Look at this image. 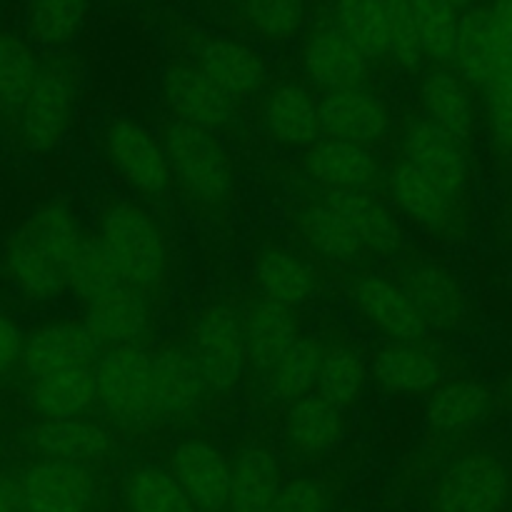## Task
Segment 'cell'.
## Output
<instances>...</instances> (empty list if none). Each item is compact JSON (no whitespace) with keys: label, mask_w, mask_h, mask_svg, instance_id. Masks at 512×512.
<instances>
[{"label":"cell","mask_w":512,"mask_h":512,"mask_svg":"<svg viewBox=\"0 0 512 512\" xmlns=\"http://www.w3.org/2000/svg\"><path fill=\"white\" fill-rule=\"evenodd\" d=\"M98 153L123 188L140 198H160L173 185L160 135L135 118H108L98 130Z\"/></svg>","instance_id":"277c9868"},{"label":"cell","mask_w":512,"mask_h":512,"mask_svg":"<svg viewBox=\"0 0 512 512\" xmlns=\"http://www.w3.org/2000/svg\"><path fill=\"white\" fill-rule=\"evenodd\" d=\"M245 340V355L258 370H268L278 358H283L295 340L300 338L298 320L293 318V310L283 308L278 303L258 298L245 308L240 315Z\"/></svg>","instance_id":"1f68e13d"},{"label":"cell","mask_w":512,"mask_h":512,"mask_svg":"<svg viewBox=\"0 0 512 512\" xmlns=\"http://www.w3.org/2000/svg\"><path fill=\"white\" fill-rule=\"evenodd\" d=\"M170 475L198 512H223L230 490V458L208 440H183L170 453Z\"/></svg>","instance_id":"44dd1931"},{"label":"cell","mask_w":512,"mask_h":512,"mask_svg":"<svg viewBox=\"0 0 512 512\" xmlns=\"http://www.w3.org/2000/svg\"><path fill=\"white\" fill-rule=\"evenodd\" d=\"M495 395L480 380H443L425 403V425L438 435H465L493 415Z\"/></svg>","instance_id":"f1b7e54d"},{"label":"cell","mask_w":512,"mask_h":512,"mask_svg":"<svg viewBox=\"0 0 512 512\" xmlns=\"http://www.w3.org/2000/svg\"><path fill=\"white\" fill-rule=\"evenodd\" d=\"M385 185L395 210L405 220L428 233H445L455 218V198L413 165L398 160L385 173Z\"/></svg>","instance_id":"4316f807"},{"label":"cell","mask_w":512,"mask_h":512,"mask_svg":"<svg viewBox=\"0 0 512 512\" xmlns=\"http://www.w3.org/2000/svg\"><path fill=\"white\" fill-rule=\"evenodd\" d=\"M190 60L238 103L260 95L268 88L270 70L263 55L243 40L230 38V35L203 38L195 45V53Z\"/></svg>","instance_id":"ac0fdd59"},{"label":"cell","mask_w":512,"mask_h":512,"mask_svg":"<svg viewBox=\"0 0 512 512\" xmlns=\"http://www.w3.org/2000/svg\"><path fill=\"white\" fill-rule=\"evenodd\" d=\"M95 403L110 420L128 428L153 423L150 353L143 345L100 350L93 365Z\"/></svg>","instance_id":"8992f818"},{"label":"cell","mask_w":512,"mask_h":512,"mask_svg":"<svg viewBox=\"0 0 512 512\" xmlns=\"http://www.w3.org/2000/svg\"><path fill=\"white\" fill-rule=\"evenodd\" d=\"M83 85L85 68L73 53L43 55L33 85L3 135L28 158L58 153L73 130Z\"/></svg>","instance_id":"6da1fadb"},{"label":"cell","mask_w":512,"mask_h":512,"mask_svg":"<svg viewBox=\"0 0 512 512\" xmlns=\"http://www.w3.org/2000/svg\"><path fill=\"white\" fill-rule=\"evenodd\" d=\"M400 155L405 163L428 175L435 185L458 200L470 180V155L463 140L453 138L430 120H410L400 133Z\"/></svg>","instance_id":"9a60e30c"},{"label":"cell","mask_w":512,"mask_h":512,"mask_svg":"<svg viewBox=\"0 0 512 512\" xmlns=\"http://www.w3.org/2000/svg\"><path fill=\"white\" fill-rule=\"evenodd\" d=\"M510 500H512V483H510Z\"/></svg>","instance_id":"db71d44e"},{"label":"cell","mask_w":512,"mask_h":512,"mask_svg":"<svg viewBox=\"0 0 512 512\" xmlns=\"http://www.w3.org/2000/svg\"><path fill=\"white\" fill-rule=\"evenodd\" d=\"M283 488V465L265 443H248L230 460L225 512H265Z\"/></svg>","instance_id":"f546056e"},{"label":"cell","mask_w":512,"mask_h":512,"mask_svg":"<svg viewBox=\"0 0 512 512\" xmlns=\"http://www.w3.org/2000/svg\"><path fill=\"white\" fill-rule=\"evenodd\" d=\"M323 200L345 220L363 250L375 255H398L405 248L403 220L373 193L328 190L323 193Z\"/></svg>","instance_id":"83f0119b"},{"label":"cell","mask_w":512,"mask_h":512,"mask_svg":"<svg viewBox=\"0 0 512 512\" xmlns=\"http://www.w3.org/2000/svg\"><path fill=\"white\" fill-rule=\"evenodd\" d=\"M100 350L103 348L95 343L83 320L48 318L25 330L20 368L28 380L85 370L93 368Z\"/></svg>","instance_id":"4fadbf2b"},{"label":"cell","mask_w":512,"mask_h":512,"mask_svg":"<svg viewBox=\"0 0 512 512\" xmlns=\"http://www.w3.org/2000/svg\"><path fill=\"white\" fill-rule=\"evenodd\" d=\"M153 320V300L120 283L83 303V325L100 348L138 345Z\"/></svg>","instance_id":"d4e9b609"},{"label":"cell","mask_w":512,"mask_h":512,"mask_svg":"<svg viewBox=\"0 0 512 512\" xmlns=\"http://www.w3.org/2000/svg\"><path fill=\"white\" fill-rule=\"evenodd\" d=\"M190 353L208 393H230L240 383L248 365L240 315L225 303L205 305L193 325Z\"/></svg>","instance_id":"52a82bcc"},{"label":"cell","mask_w":512,"mask_h":512,"mask_svg":"<svg viewBox=\"0 0 512 512\" xmlns=\"http://www.w3.org/2000/svg\"><path fill=\"white\" fill-rule=\"evenodd\" d=\"M123 503L128 512H198L168 468L135 465L123 483Z\"/></svg>","instance_id":"b9f144b4"},{"label":"cell","mask_w":512,"mask_h":512,"mask_svg":"<svg viewBox=\"0 0 512 512\" xmlns=\"http://www.w3.org/2000/svg\"><path fill=\"white\" fill-rule=\"evenodd\" d=\"M388 55L405 73H418L423 68V43L408 0H388Z\"/></svg>","instance_id":"7dc6e473"},{"label":"cell","mask_w":512,"mask_h":512,"mask_svg":"<svg viewBox=\"0 0 512 512\" xmlns=\"http://www.w3.org/2000/svg\"><path fill=\"white\" fill-rule=\"evenodd\" d=\"M448 3L458 10V8H470V5H475L478 0H448Z\"/></svg>","instance_id":"816d5d0a"},{"label":"cell","mask_w":512,"mask_h":512,"mask_svg":"<svg viewBox=\"0 0 512 512\" xmlns=\"http://www.w3.org/2000/svg\"><path fill=\"white\" fill-rule=\"evenodd\" d=\"M370 385L368 358H363L353 345H333L325 348L323 365H320L318 388L315 393L328 403L338 405L348 413L350 408L365 398V390Z\"/></svg>","instance_id":"60d3db41"},{"label":"cell","mask_w":512,"mask_h":512,"mask_svg":"<svg viewBox=\"0 0 512 512\" xmlns=\"http://www.w3.org/2000/svg\"><path fill=\"white\" fill-rule=\"evenodd\" d=\"M335 28L368 60L388 55V0H338Z\"/></svg>","instance_id":"7bdbcfd3"},{"label":"cell","mask_w":512,"mask_h":512,"mask_svg":"<svg viewBox=\"0 0 512 512\" xmlns=\"http://www.w3.org/2000/svg\"><path fill=\"white\" fill-rule=\"evenodd\" d=\"M0 280L25 305L43 308L68 295L65 273L23 223L0 240Z\"/></svg>","instance_id":"9c48e42d"},{"label":"cell","mask_w":512,"mask_h":512,"mask_svg":"<svg viewBox=\"0 0 512 512\" xmlns=\"http://www.w3.org/2000/svg\"><path fill=\"white\" fill-rule=\"evenodd\" d=\"M20 223L43 245L45 253L63 268V273L90 235L80 223L78 213L63 198L43 200Z\"/></svg>","instance_id":"d590c367"},{"label":"cell","mask_w":512,"mask_h":512,"mask_svg":"<svg viewBox=\"0 0 512 512\" xmlns=\"http://www.w3.org/2000/svg\"><path fill=\"white\" fill-rule=\"evenodd\" d=\"M420 105L425 120L468 145L475 130V108L470 88L453 70H430L420 83Z\"/></svg>","instance_id":"836d02e7"},{"label":"cell","mask_w":512,"mask_h":512,"mask_svg":"<svg viewBox=\"0 0 512 512\" xmlns=\"http://www.w3.org/2000/svg\"><path fill=\"white\" fill-rule=\"evenodd\" d=\"M490 55H493V13L490 5L475 3L458 15L455 30L453 60L455 75L470 90H483L490 73Z\"/></svg>","instance_id":"74e56055"},{"label":"cell","mask_w":512,"mask_h":512,"mask_svg":"<svg viewBox=\"0 0 512 512\" xmlns=\"http://www.w3.org/2000/svg\"><path fill=\"white\" fill-rule=\"evenodd\" d=\"M348 435V418L345 410L328 403L318 393L290 403L283 420V445L285 453L303 463L328 458L340 448Z\"/></svg>","instance_id":"7402d4cb"},{"label":"cell","mask_w":512,"mask_h":512,"mask_svg":"<svg viewBox=\"0 0 512 512\" xmlns=\"http://www.w3.org/2000/svg\"><path fill=\"white\" fill-rule=\"evenodd\" d=\"M65 280H68V293L75 295L80 303H88V300L105 293V290L123 283L118 278V273H115L108 253H105L103 245L98 243V238L93 233L88 235L83 248L78 250L73 263L65 270Z\"/></svg>","instance_id":"bcb514c9"},{"label":"cell","mask_w":512,"mask_h":512,"mask_svg":"<svg viewBox=\"0 0 512 512\" xmlns=\"http://www.w3.org/2000/svg\"><path fill=\"white\" fill-rule=\"evenodd\" d=\"M43 55L23 33L0 28V130H8L18 115Z\"/></svg>","instance_id":"f35d334b"},{"label":"cell","mask_w":512,"mask_h":512,"mask_svg":"<svg viewBox=\"0 0 512 512\" xmlns=\"http://www.w3.org/2000/svg\"><path fill=\"white\" fill-rule=\"evenodd\" d=\"M510 470L490 450H470L450 460L435 478L428 512H500L510 498Z\"/></svg>","instance_id":"5b68a950"},{"label":"cell","mask_w":512,"mask_h":512,"mask_svg":"<svg viewBox=\"0 0 512 512\" xmlns=\"http://www.w3.org/2000/svg\"><path fill=\"white\" fill-rule=\"evenodd\" d=\"M20 512H23V510H20Z\"/></svg>","instance_id":"11a10c76"},{"label":"cell","mask_w":512,"mask_h":512,"mask_svg":"<svg viewBox=\"0 0 512 512\" xmlns=\"http://www.w3.org/2000/svg\"><path fill=\"white\" fill-rule=\"evenodd\" d=\"M305 78L325 93L363 88L370 78V60L333 25H318L305 38L300 53Z\"/></svg>","instance_id":"cb8c5ba5"},{"label":"cell","mask_w":512,"mask_h":512,"mask_svg":"<svg viewBox=\"0 0 512 512\" xmlns=\"http://www.w3.org/2000/svg\"><path fill=\"white\" fill-rule=\"evenodd\" d=\"M303 170L325 193H373L385 180L383 163L373 150L335 138H320L303 150Z\"/></svg>","instance_id":"e0dca14e"},{"label":"cell","mask_w":512,"mask_h":512,"mask_svg":"<svg viewBox=\"0 0 512 512\" xmlns=\"http://www.w3.org/2000/svg\"><path fill=\"white\" fill-rule=\"evenodd\" d=\"M350 308L360 320L383 335L385 343H423L428 328L418 315L415 305L403 293L393 278L380 273H363L348 288Z\"/></svg>","instance_id":"5bb4252c"},{"label":"cell","mask_w":512,"mask_h":512,"mask_svg":"<svg viewBox=\"0 0 512 512\" xmlns=\"http://www.w3.org/2000/svg\"><path fill=\"white\" fill-rule=\"evenodd\" d=\"M0 512H20L18 493H15L13 480L0 475Z\"/></svg>","instance_id":"f907efd6"},{"label":"cell","mask_w":512,"mask_h":512,"mask_svg":"<svg viewBox=\"0 0 512 512\" xmlns=\"http://www.w3.org/2000/svg\"><path fill=\"white\" fill-rule=\"evenodd\" d=\"M160 93L175 120L223 133L238 120L240 103L220 90L193 60H170L160 75Z\"/></svg>","instance_id":"30bf717a"},{"label":"cell","mask_w":512,"mask_h":512,"mask_svg":"<svg viewBox=\"0 0 512 512\" xmlns=\"http://www.w3.org/2000/svg\"><path fill=\"white\" fill-rule=\"evenodd\" d=\"M325 345L313 335H300L293 348L265 370V388L278 403H295L318 388Z\"/></svg>","instance_id":"ab89813d"},{"label":"cell","mask_w":512,"mask_h":512,"mask_svg":"<svg viewBox=\"0 0 512 512\" xmlns=\"http://www.w3.org/2000/svg\"><path fill=\"white\" fill-rule=\"evenodd\" d=\"M23 445L40 460L90 465L108 458L115 440L98 420H35L25 428Z\"/></svg>","instance_id":"ffe728a7"},{"label":"cell","mask_w":512,"mask_h":512,"mask_svg":"<svg viewBox=\"0 0 512 512\" xmlns=\"http://www.w3.org/2000/svg\"><path fill=\"white\" fill-rule=\"evenodd\" d=\"M170 178L200 210L220 213L238 190V168L220 133L170 118L160 130Z\"/></svg>","instance_id":"3957f363"},{"label":"cell","mask_w":512,"mask_h":512,"mask_svg":"<svg viewBox=\"0 0 512 512\" xmlns=\"http://www.w3.org/2000/svg\"><path fill=\"white\" fill-rule=\"evenodd\" d=\"M370 380L395 398L430 395L445 378L443 360L425 343L390 340L368 358Z\"/></svg>","instance_id":"d6986e66"},{"label":"cell","mask_w":512,"mask_h":512,"mask_svg":"<svg viewBox=\"0 0 512 512\" xmlns=\"http://www.w3.org/2000/svg\"><path fill=\"white\" fill-rule=\"evenodd\" d=\"M208 395L190 348L180 343H165L150 353L153 420L170 425L188 423L198 418Z\"/></svg>","instance_id":"8fae6325"},{"label":"cell","mask_w":512,"mask_h":512,"mask_svg":"<svg viewBox=\"0 0 512 512\" xmlns=\"http://www.w3.org/2000/svg\"><path fill=\"white\" fill-rule=\"evenodd\" d=\"M25 345V328L15 315L0 310V378H8L20 368Z\"/></svg>","instance_id":"681fc988"},{"label":"cell","mask_w":512,"mask_h":512,"mask_svg":"<svg viewBox=\"0 0 512 512\" xmlns=\"http://www.w3.org/2000/svg\"><path fill=\"white\" fill-rule=\"evenodd\" d=\"M493 55L483 85L488 125L495 145L512 150V0H493Z\"/></svg>","instance_id":"484cf974"},{"label":"cell","mask_w":512,"mask_h":512,"mask_svg":"<svg viewBox=\"0 0 512 512\" xmlns=\"http://www.w3.org/2000/svg\"><path fill=\"white\" fill-rule=\"evenodd\" d=\"M320 133L355 145L380 143L393 128V108L380 93L363 88L335 90L318 100Z\"/></svg>","instance_id":"2e32d148"},{"label":"cell","mask_w":512,"mask_h":512,"mask_svg":"<svg viewBox=\"0 0 512 512\" xmlns=\"http://www.w3.org/2000/svg\"><path fill=\"white\" fill-rule=\"evenodd\" d=\"M330 488L325 480L303 475L290 483H283L280 493L265 512H328L330 510Z\"/></svg>","instance_id":"c3c4849f"},{"label":"cell","mask_w":512,"mask_h":512,"mask_svg":"<svg viewBox=\"0 0 512 512\" xmlns=\"http://www.w3.org/2000/svg\"><path fill=\"white\" fill-rule=\"evenodd\" d=\"M505 395H508V400L512 403V370L508 378H505Z\"/></svg>","instance_id":"f5cc1de1"},{"label":"cell","mask_w":512,"mask_h":512,"mask_svg":"<svg viewBox=\"0 0 512 512\" xmlns=\"http://www.w3.org/2000/svg\"><path fill=\"white\" fill-rule=\"evenodd\" d=\"M25 405L35 420L85 418L95 405L93 368L28 380Z\"/></svg>","instance_id":"d6a6232c"},{"label":"cell","mask_w":512,"mask_h":512,"mask_svg":"<svg viewBox=\"0 0 512 512\" xmlns=\"http://www.w3.org/2000/svg\"><path fill=\"white\" fill-rule=\"evenodd\" d=\"M95 238L125 285L150 298L168 283L173 263L168 235L140 200H108L100 210Z\"/></svg>","instance_id":"7a4b0ae2"},{"label":"cell","mask_w":512,"mask_h":512,"mask_svg":"<svg viewBox=\"0 0 512 512\" xmlns=\"http://www.w3.org/2000/svg\"><path fill=\"white\" fill-rule=\"evenodd\" d=\"M240 15L260 40L285 43L303 28L305 0H240Z\"/></svg>","instance_id":"f6af8a7d"},{"label":"cell","mask_w":512,"mask_h":512,"mask_svg":"<svg viewBox=\"0 0 512 512\" xmlns=\"http://www.w3.org/2000/svg\"><path fill=\"white\" fill-rule=\"evenodd\" d=\"M260 128L283 150H308L320 133L318 100L303 83L285 80L273 85L260 103Z\"/></svg>","instance_id":"603a6c76"},{"label":"cell","mask_w":512,"mask_h":512,"mask_svg":"<svg viewBox=\"0 0 512 512\" xmlns=\"http://www.w3.org/2000/svg\"><path fill=\"white\" fill-rule=\"evenodd\" d=\"M408 8L413 13L425 58L450 65L455 30H458V10L448 0H408Z\"/></svg>","instance_id":"ee69618b"},{"label":"cell","mask_w":512,"mask_h":512,"mask_svg":"<svg viewBox=\"0 0 512 512\" xmlns=\"http://www.w3.org/2000/svg\"><path fill=\"white\" fill-rule=\"evenodd\" d=\"M255 285L260 298L295 310L308 305L318 293V278L308 260L283 245H268L255 258Z\"/></svg>","instance_id":"4dcf8cb0"},{"label":"cell","mask_w":512,"mask_h":512,"mask_svg":"<svg viewBox=\"0 0 512 512\" xmlns=\"http://www.w3.org/2000/svg\"><path fill=\"white\" fill-rule=\"evenodd\" d=\"M90 0H25V38L50 53H63L83 33Z\"/></svg>","instance_id":"8d00e7d4"},{"label":"cell","mask_w":512,"mask_h":512,"mask_svg":"<svg viewBox=\"0 0 512 512\" xmlns=\"http://www.w3.org/2000/svg\"><path fill=\"white\" fill-rule=\"evenodd\" d=\"M395 283L415 305L428 333H460L473 320V303L463 280L438 260H410L400 268Z\"/></svg>","instance_id":"ba28073f"},{"label":"cell","mask_w":512,"mask_h":512,"mask_svg":"<svg viewBox=\"0 0 512 512\" xmlns=\"http://www.w3.org/2000/svg\"><path fill=\"white\" fill-rule=\"evenodd\" d=\"M23 512H90L98 485L88 465L35 458L15 480Z\"/></svg>","instance_id":"7c38bea8"},{"label":"cell","mask_w":512,"mask_h":512,"mask_svg":"<svg viewBox=\"0 0 512 512\" xmlns=\"http://www.w3.org/2000/svg\"><path fill=\"white\" fill-rule=\"evenodd\" d=\"M293 225L300 240L315 255L330 260V263H350L360 253H365L353 230L323 198L295 205Z\"/></svg>","instance_id":"e575fe53"}]
</instances>
